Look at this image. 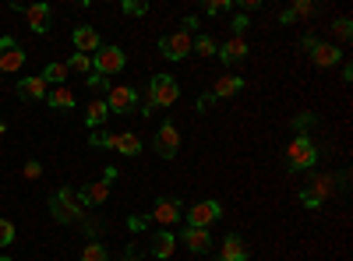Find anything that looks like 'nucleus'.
Returning a JSON list of instances; mask_svg holds the SVG:
<instances>
[{
	"mask_svg": "<svg viewBox=\"0 0 353 261\" xmlns=\"http://www.w3.org/2000/svg\"><path fill=\"white\" fill-rule=\"evenodd\" d=\"M176 96H181V85H176V78H173V74H156V78L149 81V99H145L141 113L149 117V113L159 109V106H173Z\"/></svg>",
	"mask_w": 353,
	"mask_h": 261,
	"instance_id": "nucleus-1",
	"label": "nucleus"
},
{
	"mask_svg": "<svg viewBox=\"0 0 353 261\" xmlns=\"http://www.w3.org/2000/svg\"><path fill=\"white\" fill-rule=\"evenodd\" d=\"M50 216L57 222H81L85 219V205L74 187H61L53 198H50Z\"/></svg>",
	"mask_w": 353,
	"mask_h": 261,
	"instance_id": "nucleus-2",
	"label": "nucleus"
},
{
	"mask_svg": "<svg viewBox=\"0 0 353 261\" xmlns=\"http://www.w3.org/2000/svg\"><path fill=\"white\" fill-rule=\"evenodd\" d=\"M286 159H290V169H314L318 163V149L307 134H293V141L286 145Z\"/></svg>",
	"mask_w": 353,
	"mask_h": 261,
	"instance_id": "nucleus-3",
	"label": "nucleus"
},
{
	"mask_svg": "<svg viewBox=\"0 0 353 261\" xmlns=\"http://www.w3.org/2000/svg\"><path fill=\"white\" fill-rule=\"evenodd\" d=\"M219 219H223V205L216 198H201V201H194V205L188 209V226H198V229H209Z\"/></svg>",
	"mask_w": 353,
	"mask_h": 261,
	"instance_id": "nucleus-4",
	"label": "nucleus"
},
{
	"mask_svg": "<svg viewBox=\"0 0 353 261\" xmlns=\"http://www.w3.org/2000/svg\"><path fill=\"white\" fill-rule=\"evenodd\" d=\"M124 64H128V56H124L121 46H99L96 56H92V71L103 74V78H110V74H117V71H124Z\"/></svg>",
	"mask_w": 353,
	"mask_h": 261,
	"instance_id": "nucleus-5",
	"label": "nucleus"
},
{
	"mask_svg": "<svg viewBox=\"0 0 353 261\" xmlns=\"http://www.w3.org/2000/svg\"><path fill=\"white\" fill-rule=\"evenodd\" d=\"M191 46H194V36H188L184 28H176L170 36H159V53L166 61H184V56H191Z\"/></svg>",
	"mask_w": 353,
	"mask_h": 261,
	"instance_id": "nucleus-6",
	"label": "nucleus"
},
{
	"mask_svg": "<svg viewBox=\"0 0 353 261\" xmlns=\"http://www.w3.org/2000/svg\"><path fill=\"white\" fill-rule=\"evenodd\" d=\"M25 61H28V56H25V46H21L14 36H0V71H4V74L21 71Z\"/></svg>",
	"mask_w": 353,
	"mask_h": 261,
	"instance_id": "nucleus-7",
	"label": "nucleus"
},
{
	"mask_svg": "<svg viewBox=\"0 0 353 261\" xmlns=\"http://www.w3.org/2000/svg\"><path fill=\"white\" fill-rule=\"evenodd\" d=\"M106 106H110V113H134V106H138V89H134V85H110Z\"/></svg>",
	"mask_w": 353,
	"mask_h": 261,
	"instance_id": "nucleus-8",
	"label": "nucleus"
},
{
	"mask_svg": "<svg viewBox=\"0 0 353 261\" xmlns=\"http://www.w3.org/2000/svg\"><path fill=\"white\" fill-rule=\"evenodd\" d=\"M307 53H311L314 67H325V71H329V67H339V64H343V50H339L336 43H321V39H314Z\"/></svg>",
	"mask_w": 353,
	"mask_h": 261,
	"instance_id": "nucleus-9",
	"label": "nucleus"
},
{
	"mask_svg": "<svg viewBox=\"0 0 353 261\" xmlns=\"http://www.w3.org/2000/svg\"><path fill=\"white\" fill-rule=\"evenodd\" d=\"M176 149H181V131H176L173 121H163V127L156 131V152H159L163 159H173Z\"/></svg>",
	"mask_w": 353,
	"mask_h": 261,
	"instance_id": "nucleus-10",
	"label": "nucleus"
},
{
	"mask_svg": "<svg viewBox=\"0 0 353 261\" xmlns=\"http://www.w3.org/2000/svg\"><path fill=\"white\" fill-rule=\"evenodd\" d=\"M181 216H184V205H181V201H176V198H163L159 205L152 209L149 219H152L156 226L166 229V226H176V222H181Z\"/></svg>",
	"mask_w": 353,
	"mask_h": 261,
	"instance_id": "nucleus-11",
	"label": "nucleus"
},
{
	"mask_svg": "<svg viewBox=\"0 0 353 261\" xmlns=\"http://www.w3.org/2000/svg\"><path fill=\"white\" fill-rule=\"evenodd\" d=\"M181 240H184V247L194 251V254H209V251H212V233H209V229L184 226V229H181Z\"/></svg>",
	"mask_w": 353,
	"mask_h": 261,
	"instance_id": "nucleus-12",
	"label": "nucleus"
},
{
	"mask_svg": "<svg viewBox=\"0 0 353 261\" xmlns=\"http://www.w3.org/2000/svg\"><path fill=\"white\" fill-rule=\"evenodd\" d=\"M25 21H28V28H32L36 36H46V32H50V21H53L50 4H32V8H25Z\"/></svg>",
	"mask_w": 353,
	"mask_h": 261,
	"instance_id": "nucleus-13",
	"label": "nucleus"
},
{
	"mask_svg": "<svg viewBox=\"0 0 353 261\" xmlns=\"http://www.w3.org/2000/svg\"><path fill=\"white\" fill-rule=\"evenodd\" d=\"M71 39H74V53H85V56L96 53V50L103 46V39H99V32H96L92 25H78Z\"/></svg>",
	"mask_w": 353,
	"mask_h": 261,
	"instance_id": "nucleus-14",
	"label": "nucleus"
},
{
	"mask_svg": "<svg viewBox=\"0 0 353 261\" xmlns=\"http://www.w3.org/2000/svg\"><path fill=\"white\" fill-rule=\"evenodd\" d=\"M216 53H219L223 64H241V61H248V39H244V36H233V39H226Z\"/></svg>",
	"mask_w": 353,
	"mask_h": 261,
	"instance_id": "nucleus-15",
	"label": "nucleus"
},
{
	"mask_svg": "<svg viewBox=\"0 0 353 261\" xmlns=\"http://www.w3.org/2000/svg\"><path fill=\"white\" fill-rule=\"evenodd\" d=\"M14 92H18V99L39 103V99H46V92H50V89H46V81H43L39 74H28V78H21V81H18V89H14Z\"/></svg>",
	"mask_w": 353,
	"mask_h": 261,
	"instance_id": "nucleus-16",
	"label": "nucleus"
},
{
	"mask_svg": "<svg viewBox=\"0 0 353 261\" xmlns=\"http://www.w3.org/2000/svg\"><path fill=\"white\" fill-rule=\"evenodd\" d=\"M248 258H251V251H248V244H244L241 233H230V237L223 240L219 261H248Z\"/></svg>",
	"mask_w": 353,
	"mask_h": 261,
	"instance_id": "nucleus-17",
	"label": "nucleus"
},
{
	"mask_svg": "<svg viewBox=\"0 0 353 261\" xmlns=\"http://www.w3.org/2000/svg\"><path fill=\"white\" fill-rule=\"evenodd\" d=\"M81 198V205H106V198H110V184L106 180H92V184H85L78 191Z\"/></svg>",
	"mask_w": 353,
	"mask_h": 261,
	"instance_id": "nucleus-18",
	"label": "nucleus"
},
{
	"mask_svg": "<svg viewBox=\"0 0 353 261\" xmlns=\"http://www.w3.org/2000/svg\"><path fill=\"white\" fill-rule=\"evenodd\" d=\"M46 103H50V109H74V106H78V99H74V92L68 89V85H57V89H50V92H46Z\"/></svg>",
	"mask_w": 353,
	"mask_h": 261,
	"instance_id": "nucleus-19",
	"label": "nucleus"
},
{
	"mask_svg": "<svg viewBox=\"0 0 353 261\" xmlns=\"http://www.w3.org/2000/svg\"><path fill=\"white\" fill-rule=\"evenodd\" d=\"M244 78L241 74H226V78H219L216 81V89H212V99H230V96H237L241 89H244Z\"/></svg>",
	"mask_w": 353,
	"mask_h": 261,
	"instance_id": "nucleus-20",
	"label": "nucleus"
},
{
	"mask_svg": "<svg viewBox=\"0 0 353 261\" xmlns=\"http://www.w3.org/2000/svg\"><path fill=\"white\" fill-rule=\"evenodd\" d=\"M173 247H176V237L170 233V229H159V233L152 237V258H156V261L173 258Z\"/></svg>",
	"mask_w": 353,
	"mask_h": 261,
	"instance_id": "nucleus-21",
	"label": "nucleus"
},
{
	"mask_svg": "<svg viewBox=\"0 0 353 261\" xmlns=\"http://www.w3.org/2000/svg\"><path fill=\"white\" fill-rule=\"evenodd\" d=\"M106 117H110V106H106V99L99 96V99H92L88 103V113H85V124L92 127V131H99L103 124H106Z\"/></svg>",
	"mask_w": 353,
	"mask_h": 261,
	"instance_id": "nucleus-22",
	"label": "nucleus"
},
{
	"mask_svg": "<svg viewBox=\"0 0 353 261\" xmlns=\"http://www.w3.org/2000/svg\"><path fill=\"white\" fill-rule=\"evenodd\" d=\"M321 205H325V198H332V191H336V180H332V173H318V177L311 180V187H307Z\"/></svg>",
	"mask_w": 353,
	"mask_h": 261,
	"instance_id": "nucleus-23",
	"label": "nucleus"
},
{
	"mask_svg": "<svg viewBox=\"0 0 353 261\" xmlns=\"http://www.w3.org/2000/svg\"><path fill=\"white\" fill-rule=\"evenodd\" d=\"M121 156H138L141 152V141H138V134H131V131H124V134H117V145H113Z\"/></svg>",
	"mask_w": 353,
	"mask_h": 261,
	"instance_id": "nucleus-24",
	"label": "nucleus"
},
{
	"mask_svg": "<svg viewBox=\"0 0 353 261\" xmlns=\"http://www.w3.org/2000/svg\"><path fill=\"white\" fill-rule=\"evenodd\" d=\"M39 78H43L46 85H53V89H57V85H64V81H68V67L53 61V64H46V67H43V74H39Z\"/></svg>",
	"mask_w": 353,
	"mask_h": 261,
	"instance_id": "nucleus-25",
	"label": "nucleus"
},
{
	"mask_svg": "<svg viewBox=\"0 0 353 261\" xmlns=\"http://www.w3.org/2000/svg\"><path fill=\"white\" fill-rule=\"evenodd\" d=\"M64 67H68V74H71V71H74V74H92V56L74 53V56H68V61H64Z\"/></svg>",
	"mask_w": 353,
	"mask_h": 261,
	"instance_id": "nucleus-26",
	"label": "nucleus"
},
{
	"mask_svg": "<svg viewBox=\"0 0 353 261\" xmlns=\"http://www.w3.org/2000/svg\"><path fill=\"white\" fill-rule=\"evenodd\" d=\"M81 261H106V244L103 240H88L81 251Z\"/></svg>",
	"mask_w": 353,
	"mask_h": 261,
	"instance_id": "nucleus-27",
	"label": "nucleus"
},
{
	"mask_svg": "<svg viewBox=\"0 0 353 261\" xmlns=\"http://www.w3.org/2000/svg\"><path fill=\"white\" fill-rule=\"evenodd\" d=\"M88 145H92V149H113L117 134L113 131H92V134H88Z\"/></svg>",
	"mask_w": 353,
	"mask_h": 261,
	"instance_id": "nucleus-28",
	"label": "nucleus"
},
{
	"mask_svg": "<svg viewBox=\"0 0 353 261\" xmlns=\"http://www.w3.org/2000/svg\"><path fill=\"white\" fill-rule=\"evenodd\" d=\"M191 50H194L198 56H216V50H219V46H216V39H212V36H194V46H191Z\"/></svg>",
	"mask_w": 353,
	"mask_h": 261,
	"instance_id": "nucleus-29",
	"label": "nucleus"
},
{
	"mask_svg": "<svg viewBox=\"0 0 353 261\" xmlns=\"http://www.w3.org/2000/svg\"><path fill=\"white\" fill-rule=\"evenodd\" d=\"M121 11H124L128 18H141V14H149V0H124Z\"/></svg>",
	"mask_w": 353,
	"mask_h": 261,
	"instance_id": "nucleus-30",
	"label": "nucleus"
},
{
	"mask_svg": "<svg viewBox=\"0 0 353 261\" xmlns=\"http://www.w3.org/2000/svg\"><path fill=\"white\" fill-rule=\"evenodd\" d=\"M332 32H336L339 43H350V39H353V21H350V18H339V21L332 25Z\"/></svg>",
	"mask_w": 353,
	"mask_h": 261,
	"instance_id": "nucleus-31",
	"label": "nucleus"
},
{
	"mask_svg": "<svg viewBox=\"0 0 353 261\" xmlns=\"http://www.w3.org/2000/svg\"><path fill=\"white\" fill-rule=\"evenodd\" d=\"M14 244V222L0 216V247H11Z\"/></svg>",
	"mask_w": 353,
	"mask_h": 261,
	"instance_id": "nucleus-32",
	"label": "nucleus"
},
{
	"mask_svg": "<svg viewBox=\"0 0 353 261\" xmlns=\"http://www.w3.org/2000/svg\"><path fill=\"white\" fill-rule=\"evenodd\" d=\"M314 11H318V8L311 4V0H297V4L290 8V14H293V18H311Z\"/></svg>",
	"mask_w": 353,
	"mask_h": 261,
	"instance_id": "nucleus-33",
	"label": "nucleus"
},
{
	"mask_svg": "<svg viewBox=\"0 0 353 261\" xmlns=\"http://www.w3.org/2000/svg\"><path fill=\"white\" fill-rule=\"evenodd\" d=\"M21 173H25V180H39V177H43V163H39V159H28Z\"/></svg>",
	"mask_w": 353,
	"mask_h": 261,
	"instance_id": "nucleus-34",
	"label": "nucleus"
},
{
	"mask_svg": "<svg viewBox=\"0 0 353 261\" xmlns=\"http://www.w3.org/2000/svg\"><path fill=\"white\" fill-rule=\"evenodd\" d=\"M149 216H128V229H131V233H141V229H149Z\"/></svg>",
	"mask_w": 353,
	"mask_h": 261,
	"instance_id": "nucleus-35",
	"label": "nucleus"
},
{
	"mask_svg": "<svg viewBox=\"0 0 353 261\" xmlns=\"http://www.w3.org/2000/svg\"><path fill=\"white\" fill-rule=\"evenodd\" d=\"M311 124H314V113H301V117L293 121V131H297V134H307Z\"/></svg>",
	"mask_w": 353,
	"mask_h": 261,
	"instance_id": "nucleus-36",
	"label": "nucleus"
},
{
	"mask_svg": "<svg viewBox=\"0 0 353 261\" xmlns=\"http://www.w3.org/2000/svg\"><path fill=\"white\" fill-rule=\"evenodd\" d=\"M106 85H110V81H106L103 74H96V71H92V74H88V89H92V92H103V89H106ZM106 92H110V89H106Z\"/></svg>",
	"mask_w": 353,
	"mask_h": 261,
	"instance_id": "nucleus-37",
	"label": "nucleus"
},
{
	"mask_svg": "<svg viewBox=\"0 0 353 261\" xmlns=\"http://www.w3.org/2000/svg\"><path fill=\"white\" fill-rule=\"evenodd\" d=\"M223 11H230V0H209L205 4V14H223Z\"/></svg>",
	"mask_w": 353,
	"mask_h": 261,
	"instance_id": "nucleus-38",
	"label": "nucleus"
},
{
	"mask_svg": "<svg viewBox=\"0 0 353 261\" xmlns=\"http://www.w3.org/2000/svg\"><path fill=\"white\" fill-rule=\"evenodd\" d=\"M301 201H304V205H307V209H311V212H318V209H321V201H318V198H314V194H311V191H307V187H304V191H301Z\"/></svg>",
	"mask_w": 353,
	"mask_h": 261,
	"instance_id": "nucleus-39",
	"label": "nucleus"
},
{
	"mask_svg": "<svg viewBox=\"0 0 353 261\" xmlns=\"http://www.w3.org/2000/svg\"><path fill=\"white\" fill-rule=\"evenodd\" d=\"M230 28H233V36H241L244 28H251V25H248V14H237V18L230 21Z\"/></svg>",
	"mask_w": 353,
	"mask_h": 261,
	"instance_id": "nucleus-40",
	"label": "nucleus"
},
{
	"mask_svg": "<svg viewBox=\"0 0 353 261\" xmlns=\"http://www.w3.org/2000/svg\"><path fill=\"white\" fill-rule=\"evenodd\" d=\"M103 180H106V184H113V180H117V166H106V177H103Z\"/></svg>",
	"mask_w": 353,
	"mask_h": 261,
	"instance_id": "nucleus-41",
	"label": "nucleus"
},
{
	"mask_svg": "<svg viewBox=\"0 0 353 261\" xmlns=\"http://www.w3.org/2000/svg\"><path fill=\"white\" fill-rule=\"evenodd\" d=\"M279 21H283V25H293V21H297V18H293V14H290V8H286V11L279 14Z\"/></svg>",
	"mask_w": 353,
	"mask_h": 261,
	"instance_id": "nucleus-42",
	"label": "nucleus"
},
{
	"mask_svg": "<svg viewBox=\"0 0 353 261\" xmlns=\"http://www.w3.org/2000/svg\"><path fill=\"white\" fill-rule=\"evenodd\" d=\"M8 131V124H4V117H0V134H4Z\"/></svg>",
	"mask_w": 353,
	"mask_h": 261,
	"instance_id": "nucleus-43",
	"label": "nucleus"
},
{
	"mask_svg": "<svg viewBox=\"0 0 353 261\" xmlns=\"http://www.w3.org/2000/svg\"><path fill=\"white\" fill-rule=\"evenodd\" d=\"M117 261H138V258H128V254H124V258H117Z\"/></svg>",
	"mask_w": 353,
	"mask_h": 261,
	"instance_id": "nucleus-44",
	"label": "nucleus"
},
{
	"mask_svg": "<svg viewBox=\"0 0 353 261\" xmlns=\"http://www.w3.org/2000/svg\"><path fill=\"white\" fill-rule=\"evenodd\" d=\"M0 261H11V258H0Z\"/></svg>",
	"mask_w": 353,
	"mask_h": 261,
	"instance_id": "nucleus-45",
	"label": "nucleus"
}]
</instances>
